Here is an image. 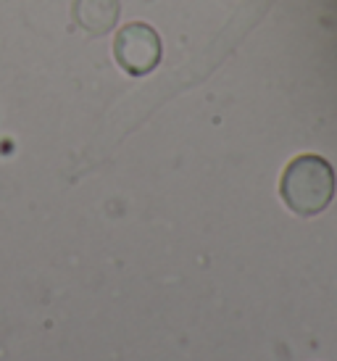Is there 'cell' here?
Returning <instances> with one entry per match:
<instances>
[{
  "label": "cell",
  "mask_w": 337,
  "mask_h": 361,
  "mask_svg": "<svg viewBox=\"0 0 337 361\" xmlns=\"http://www.w3.org/2000/svg\"><path fill=\"white\" fill-rule=\"evenodd\" d=\"M114 59L132 77L150 74L161 61L159 32L148 24H140V21L121 27L116 32V40H114Z\"/></svg>",
  "instance_id": "2"
},
{
  "label": "cell",
  "mask_w": 337,
  "mask_h": 361,
  "mask_svg": "<svg viewBox=\"0 0 337 361\" xmlns=\"http://www.w3.org/2000/svg\"><path fill=\"white\" fill-rule=\"evenodd\" d=\"M119 0H74V19L90 35L111 32L119 21Z\"/></svg>",
  "instance_id": "3"
},
{
  "label": "cell",
  "mask_w": 337,
  "mask_h": 361,
  "mask_svg": "<svg viewBox=\"0 0 337 361\" xmlns=\"http://www.w3.org/2000/svg\"><path fill=\"white\" fill-rule=\"evenodd\" d=\"M279 195L298 216H317L335 198V169L327 159L317 153H303L290 161L282 180Z\"/></svg>",
  "instance_id": "1"
}]
</instances>
